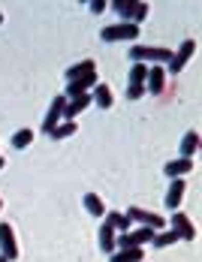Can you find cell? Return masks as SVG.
I'll return each instance as SVG.
<instances>
[{
	"label": "cell",
	"instance_id": "1",
	"mask_svg": "<svg viewBox=\"0 0 202 262\" xmlns=\"http://www.w3.org/2000/svg\"><path fill=\"white\" fill-rule=\"evenodd\" d=\"M112 9H115L121 18H127V25H136V27H139V21L148 15V6H145V3H133V0H115Z\"/></svg>",
	"mask_w": 202,
	"mask_h": 262
},
{
	"label": "cell",
	"instance_id": "2",
	"mask_svg": "<svg viewBox=\"0 0 202 262\" xmlns=\"http://www.w3.org/2000/svg\"><path fill=\"white\" fill-rule=\"evenodd\" d=\"M154 238V229L148 226H139V229H133V232H124V235H115V247L118 250H130V247H142V244H148Z\"/></svg>",
	"mask_w": 202,
	"mask_h": 262
},
{
	"label": "cell",
	"instance_id": "3",
	"mask_svg": "<svg viewBox=\"0 0 202 262\" xmlns=\"http://www.w3.org/2000/svg\"><path fill=\"white\" fill-rule=\"evenodd\" d=\"M130 57L133 60H151V63H169V57H172V52L169 49H157V46H133L130 49Z\"/></svg>",
	"mask_w": 202,
	"mask_h": 262
},
{
	"label": "cell",
	"instance_id": "4",
	"mask_svg": "<svg viewBox=\"0 0 202 262\" xmlns=\"http://www.w3.org/2000/svg\"><path fill=\"white\" fill-rule=\"evenodd\" d=\"M103 42H118V39H139V27L136 25H112V27H103Z\"/></svg>",
	"mask_w": 202,
	"mask_h": 262
},
{
	"label": "cell",
	"instance_id": "5",
	"mask_svg": "<svg viewBox=\"0 0 202 262\" xmlns=\"http://www.w3.org/2000/svg\"><path fill=\"white\" fill-rule=\"evenodd\" d=\"M193 52H196V42H193V39L181 42V49H178V52L169 57V73H181V70L187 67V60L193 57Z\"/></svg>",
	"mask_w": 202,
	"mask_h": 262
},
{
	"label": "cell",
	"instance_id": "6",
	"mask_svg": "<svg viewBox=\"0 0 202 262\" xmlns=\"http://www.w3.org/2000/svg\"><path fill=\"white\" fill-rule=\"evenodd\" d=\"M0 250H3V259H18V247H15V235H12V226L9 223H0Z\"/></svg>",
	"mask_w": 202,
	"mask_h": 262
},
{
	"label": "cell",
	"instance_id": "7",
	"mask_svg": "<svg viewBox=\"0 0 202 262\" xmlns=\"http://www.w3.org/2000/svg\"><path fill=\"white\" fill-rule=\"evenodd\" d=\"M64 105H67V97H54V100H51L49 115L43 118V133H51L54 127H57V121L64 118Z\"/></svg>",
	"mask_w": 202,
	"mask_h": 262
},
{
	"label": "cell",
	"instance_id": "8",
	"mask_svg": "<svg viewBox=\"0 0 202 262\" xmlns=\"http://www.w3.org/2000/svg\"><path fill=\"white\" fill-rule=\"evenodd\" d=\"M127 220H136L139 226H148V229H160L163 226V217H157L151 211H142V208H130L127 211Z\"/></svg>",
	"mask_w": 202,
	"mask_h": 262
},
{
	"label": "cell",
	"instance_id": "9",
	"mask_svg": "<svg viewBox=\"0 0 202 262\" xmlns=\"http://www.w3.org/2000/svg\"><path fill=\"white\" fill-rule=\"evenodd\" d=\"M88 88H97V73H88V76H82V79H73L70 88H67V97H70V100H73V97H82Z\"/></svg>",
	"mask_w": 202,
	"mask_h": 262
},
{
	"label": "cell",
	"instance_id": "10",
	"mask_svg": "<svg viewBox=\"0 0 202 262\" xmlns=\"http://www.w3.org/2000/svg\"><path fill=\"white\" fill-rule=\"evenodd\" d=\"M172 232H175V238H184V241H193V238H196L193 223H190L184 214H175V217H172Z\"/></svg>",
	"mask_w": 202,
	"mask_h": 262
},
{
	"label": "cell",
	"instance_id": "11",
	"mask_svg": "<svg viewBox=\"0 0 202 262\" xmlns=\"http://www.w3.org/2000/svg\"><path fill=\"white\" fill-rule=\"evenodd\" d=\"M88 105H91V94H82V97H73L70 103L64 105V118H67V121H73V118H76L78 112H85Z\"/></svg>",
	"mask_w": 202,
	"mask_h": 262
},
{
	"label": "cell",
	"instance_id": "12",
	"mask_svg": "<svg viewBox=\"0 0 202 262\" xmlns=\"http://www.w3.org/2000/svg\"><path fill=\"white\" fill-rule=\"evenodd\" d=\"M184 187H187V184L181 181V178H172V184H169V190H166V208H172V211H175L178 205H181Z\"/></svg>",
	"mask_w": 202,
	"mask_h": 262
},
{
	"label": "cell",
	"instance_id": "13",
	"mask_svg": "<svg viewBox=\"0 0 202 262\" xmlns=\"http://www.w3.org/2000/svg\"><path fill=\"white\" fill-rule=\"evenodd\" d=\"M163 81H166V70H163V67H148L145 84H148L151 94H163Z\"/></svg>",
	"mask_w": 202,
	"mask_h": 262
},
{
	"label": "cell",
	"instance_id": "14",
	"mask_svg": "<svg viewBox=\"0 0 202 262\" xmlns=\"http://www.w3.org/2000/svg\"><path fill=\"white\" fill-rule=\"evenodd\" d=\"M193 169V163L190 160H172V163H166V178H181V175H187Z\"/></svg>",
	"mask_w": 202,
	"mask_h": 262
},
{
	"label": "cell",
	"instance_id": "15",
	"mask_svg": "<svg viewBox=\"0 0 202 262\" xmlns=\"http://www.w3.org/2000/svg\"><path fill=\"white\" fill-rule=\"evenodd\" d=\"M88 73H97V63H94V60H82L76 67H70V70H67V81L82 79V76H88Z\"/></svg>",
	"mask_w": 202,
	"mask_h": 262
},
{
	"label": "cell",
	"instance_id": "16",
	"mask_svg": "<svg viewBox=\"0 0 202 262\" xmlns=\"http://www.w3.org/2000/svg\"><path fill=\"white\" fill-rule=\"evenodd\" d=\"M139 259H145L142 256V247H130V250H115L109 262H139Z\"/></svg>",
	"mask_w": 202,
	"mask_h": 262
},
{
	"label": "cell",
	"instance_id": "17",
	"mask_svg": "<svg viewBox=\"0 0 202 262\" xmlns=\"http://www.w3.org/2000/svg\"><path fill=\"white\" fill-rule=\"evenodd\" d=\"M100 247L106 250V253H115V229H112L109 223L100 226Z\"/></svg>",
	"mask_w": 202,
	"mask_h": 262
},
{
	"label": "cell",
	"instance_id": "18",
	"mask_svg": "<svg viewBox=\"0 0 202 262\" xmlns=\"http://www.w3.org/2000/svg\"><path fill=\"white\" fill-rule=\"evenodd\" d=\"M91 103H97L100 108H109V105H112V91H109L106 84H97L94 94H91Z\"/></svg>",
	"mask_w": 202,
	"mask_h": 262
},
{
	"label": "cell",
	"instance_id": "19",
	"mask_svg": "<svg viewBox=\"0 0 202 262\" xmlns=\"http://www.w3.org/2000/svg\"><path fill=\"white\" fill-rule=\"evenodd\" d=\"M196 148H199V136H196V133H187L184 142H181V157L190 160L193 154H196Z\"/></svg>",
	"mask_w": 202,
	"mask_h": 262
},
{
	"label": "cell",
	"instance_id": "20",
	"mask_svg": "<svg viewBox=\"0 0 202 262\" xmlns=\"http://www.w3.org/2000/svg\"><path fill=\"white\" fill-rule=\"evenodd\" d=\"M85 208L91 211L94 217H103V214H106V208H103V199H100V196H94V193H88V196H85Z\"/></svg>",
	"mask_w": 202,
	"mask_h": 262
},
{
	"label": "cell",
	"instance_id": "21",
	"mask_svg": "<svg viewBox=\"0 0 202 262\" xmlns=\"http://www.w3.org/2000/svg\"><path fill=\"white\" fill-rule=\"evenodd\" d=\"M106 223H109L112 229H124V232H127V226H130V220H127V214H118V211H112V214L106 217Z\"/></svg>",
	"mask_w": 202,
	"mask_h": 262
},
{
	"label": "cell",
	"instance_id": "22",
	"mask_svg": "<svg viewBox=\"0 0 202 262\" xmlns=\"http://www.w3.org/2000/svg\"><path fill=\"white\" fill-rule=\"evenodd\" d=\"M73 133H76V124H73V121H64V124H60V127H54L49 136H51V139H67V136H73Z\"/></svg>",
	"mask_w": 202,
	"mask_h": 262
},
{
	"label": "cell",
	"instance_id": "23",
	"mask_svg": "<svg viewBox=\"0 0 202 262\" xmlns=\"http://www.w3.org/2000/svg\"><path fill=\"white\" fill-rule=\"evenodd\" d=\"M145 79H148V67L136 63V67L130 70V84H145Z\"/></svg>",
	"mask_w": 202,
	"mask_h": 262
},
{
	"label": "cell",
	"instance_id": "24",
	"mask_svg": "<svg viewBox=\"0 0 202 262\" xmlns=\"http://www.w3.org/2000/svg\"><path fill=\"white\" fill-rule=\"evenodd\" d=\"M30 139H33V133H30V130H18L15 136H12V148H18V151H22V148L30 145Z\"/></svg>",
	"mask_w": 202,
	"mask_h": 262
},
{
	"label": "cell",
	"instance_id": "25",
	"mask_svg": "<svg viewBox=\"0 0 202 262\" xmlns=\"http://www.w3.org/2000/svg\"><path fill=\"white\" fill-rule=\"evenodd\" d=\"M151 241H154V247H169V244H175L178 238H175V232H163V235H154Z\"/></svg>",
	"mask_w": 202,
	"mask_h": 262
},
{
	"label": "cell",
	"instance_id": "26",
	"mask_svg": "<svg viewBox=\"0 0 202 262\" xmlns=\"http://www.w3.org/2000/svg\"><path fill=\"white\" fill-rule=\"evenodd\" d=\"M142 91H145V84H130V88H127V97H130V100H139Z\"/></svg>",
	"mask_w": 202,
	"mask_h": 262
},
{
	"label": "cell",
	"instance_id": "27",
	"mask_svg": "<svg viewBox=\"0 0 202 262\" xmlns=\"http://www.w3.org/2000/svg\"><path fill=\"white\" fill-rule=\"evenodd\" d=\"M103 9H106V3H103V0H94V3H91V12H103Z\"/></svg>",
	"mask_w": 202,
	"mask_h": 262
},
{
	"label": "cell",
	"instance_id": "28",
	"mask_svg": "<svg viewBox=\"0 0 202 262\" xmlns=\"http://www.w3.org/2000/svg\"><path fill=\"white\" fill-rule=\"evenodd\" d=\"M0 169H3V157H0Z\"/></svg>",
	"mask_w": 202,
	"mask_h": 262
},
{
	"label": "cell",
	"instance_id": "29",
	"mask_svg": "<svg viewBox=\"0 0 202 262\" xmlns=\"http://www.w3.org/2000/svg\"><path fill=\"white\" fill-rule=\"evenodd\" d=\"M0 262H6V259H3V256H0Z\"/></svg>",
	"mask_w": 202,
	"mask_h": 262
},
{
	"label": "cell",
	"instance_id": "30",
	"mask_svg": "<svg viewBox=\"0 0 202 262\" xmlns=\"http://www.w3.org/2000/svg\"><path fill=\"white\" fill-rule=\"evenodd\" d=\"M0 21H3V15H0Z\"/></svg>",
	"mask_w": 202,
	"mask_h": 262
}]
</instances>
